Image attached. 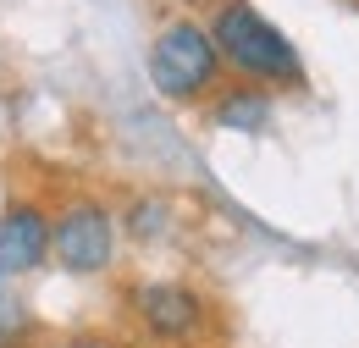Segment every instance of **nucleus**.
Listing matches in <instances>:
<instances>
[{
	"instance_id": "20e7f679",
	"label": "nucleus",
	"mask_w": 359,
	"mask_h": 348,
	"mask_svg": "<svg viewBox=\"0 0 359 348\" xmlns=\"http://www.w3.org/2000/svg\"><path fill=\"white\" fill-rule=\"evenodd\" d=\"M128 304H133V321L144 326V337L166 348L199 343V332L210 326V299L188 282H138Z\"/></svg>"
},
{
	"instance_id": "6e6552de",
	"label": "nucleus",
	"mask_w": 359,
	"mask_h": 348,
	"mask_svg": "<svg viewBox=\"0 0 359 348\" xmlns=\"http://www.w3.org/2000/svg\"><path fill=\"white\" fill-rule=\"evenodd\" d=\"M166 227H172V205H166V199H138L133 210H128V232H133L138 243L166 238Z\"/></svg>"
},
{
	"instance_id": "f03ea898",
	"label": "nucleus",
	"mask_w": 359,
	"mask_h": 348,
	"mask_svg": "<svg viewBox=\"0 0 359 348\" xmlns=\"http://www.w3.org/2000/svg\"><path fill=\"white\" fill-rule=\"evenodd\" d=\"M149 83L161 100L172 105H199V100H216V88L226 78V61H222V44L210 34V22L199 17H172L155 28L149 39Z\"/></svg>"
},
{
	"instance_id": "f257e3e1",
	"label": "nucleus",
	"mask_w": 359,
	"mask_h": 348,
	"mask_svg": "<svg viewBox=\"0 0 359 348\" xmlns=\"http://www.w3.org/2000/svg\"><path fill=\"white\" fill-rule=\"evenodd\" d=\"M205 22H210V34L222 44V61L232 78L260 83V88H287V94L310 88V67H304L299 44L287 39L255 0H216V11Z\"/></svg>"
},
{
	"instance_id": "39448f33",
	"label": "nucleus",
	"mask_w": 359,
	"mask_h": 348,
	"mask_svg": "<svg viewBox=\"0 0 359 348\" xmlns=\"http://www.w3.org/2000/svg\"><path fill=\"white\" fill-rule=\"evenodd\" d=\"M50 260V216L34 199L6 205L0 216V276H28Z\"/></svg>"
},
{
	"instance_id": "7ed1b4c3",
	"label": "nucleus",
	"mask_w": 359,
	"mask_h": 348,
	"mask_svg": "<svg viewBox=\"0 0 359 348\" xmlns=\"http://www.w3.org/2000/svg\"><path fill=\"white\" fill-rule=\"evenodd\" d=\"M116 232H122V221L100 199H72L50 216V260L72 276H100L116 260Z\"/></svg>"
},
{
	"instance_id": "423d86ee",
	"label": "nucleus",
	"mask_w": 359,
	"mask_h": 348,
	"mask_svg": "<svg viewBox=\"0 0 359 348\" xmlns=\"http://www.w3.org/2000/svg\"><path fill=\"white\" fill-rule=\"evenodd\" d=\"M271 116H276V100H271V88L260 83H222L216 88V100H210V122L222 133H266Z\"/></svg>"
},
{
	"instance_id": "0eeeda50",
	"label": "nucleus",
	"mask_w": 359,
	"mask_h": 348,
	"mask_svg": "<svg viewBox=\"0 0 359 348\" xmlns=\"http://www.w3.org/2000/svg\"><path fill=\"white\" fill-rule=\"evenodd\" d=\"M28 337H34V309L17 276H0V348H28Z\"/></svg>"
},
{
	"instance_id": "1a4fd4ad",
	"label": "nucleus",
	"mask_w": 359,
	"mask_h": 348,
	"mask_svg": "<svg viewBox=\"0 0 359 348\" xmlns=\"http://www.w3.org/2000/svg\"><path fill=\"white\" fill-rule=\"evenodd\" d=\"M61 348H116L111 337H72V343H61Z\"/></svg>"
}]
</instances>
